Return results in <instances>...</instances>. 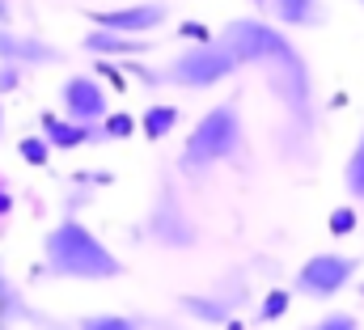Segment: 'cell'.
Listing matches in <instances>:
<instances>
[{
	"label": "cell",
	"mask_w": 364,
	"mask_h": 330,
	"mask_svg": "<svg viewBox=\"0 0 364 330\" xmlns=\"http://www.w3.org/2000/svg\"><path fill=\"white\" fill-rule=\"evenodd\" d=\"M242 68H259L267 73V85L275 89V97L284 102V110L305 123L309 119V106H314V77H309V64L301 60V51L292 47V38L272 26V21H259V17H233L220 34H216Z\"/></svg>",
	"instance_id": "1"
},
{
	"label": "cell",
	"mask_w": 364,
	"mask_h": 330,
	"mask_svg": "<svg viewBox=\"0 0 364 330\" xmlns=\"http://www.w3.org/2000/svg\"><path fill=\"white\" fill-rule=\"evenodd\" d=\"M43 271L51 280H81V284H106L123 275V262L90 225L77 216H64L43 238Z\"/></svg>",
	"instance_id": "2"
},
{
	"label": "cell",
	"mask_w": 364,
	"mask_h": 330,
	"mask_svg": "<svg viewBox=\"0 0 364 330\" xmlns=\"http://www.w3.org/2000/svg\"><path fill=\"white\" fill-rule=\"evenodd\" d=\"M242 144H246V123H242V106H237V97L216 102L212 110L199 115V123H195L191 136L182 140L178 174H186V178H203L212 165L237 157Z\"/></svg>",
	"instance_id": "3"
},
{
	"label": "cell",
	"mask_w": 364,
	"mask_h": 330,
	"mask_svg": "<svg viewBox=\"0 0 364 330\" xmlns=\"http://www.w3.org/2000/svg\"><path fill=\"white\" fill-rule=\"evenodd\" d=\"M237 68V55L220 38H199L195 47H182V55H174L166 68H157V81L170 89H216Z\"/></svg>",
	"instance_id": "4"
},
{
	"label": "cell",
	"mask_w": 364,
	"mask_h": 330,
	"mask_svg": "<svg viewBox=\"0 0 364 330\" xmlns=\"http://www.w3.org/2000/svg\"><path fill=\"white\" fill-rule=\"evenodd\" d=\"M144 238L161 250H195L199 246V225H195L191 208L182 203V195L170 182L157 186V195H153V203L144 212Z\"/></svg>",
	"instance_id": "5"
},
{
	"label": "cell",
	"mask_w": 364,
	"mask_h": 330,
	"mask_svg": "<svg viewBox=\"0 0 364 330\" xmlns=\"http://www.w3.org/2000/svg\"><path fill=\"white\" fill-rule=\"evenodd\" d=\"M360 275V258L343 254V250H326V254H309L296 275H292V292L305 301H335L352 280Z\"/></svg>",
	"instance_id": "6"
},
{
	"label": "cell",
	"mask_w": 364,
	"mask_h": 330,
	"mask_svg": "<svg viewBox=\"0 0 364 330\" xmlns=\"http://www.w3.org/2000/svg\"><path fill=\"white\" fill-rule=\"evenodd\" d=\"M60 106L77 123H102V115L110 110V97H106V85L102 81H93L85 73H73L68 81L60 85Z\"/></svg>",
	"instance_id": "7"
},
{
	"label": "cell",
	"mask_w": 364,
	"mask_h": 330,
	"mask_svg": "<svg viewBox=\"0 0 364 330\" xmlns=\"http://www.w3.org/2000/svg\"><path fill=\"white\" fill-rule=\"evenodd\" d=\"M161 21H170L166 0H136V4H123V9L93 13V26H106V30H119V34H153Z\"/></svg>",
	"instance_id": "8"
},
{
	"label": "cell",
	"mask_w": 364,
	"mask_h": 330,
	"mask_svg": "<svg viewBox=\"0 0 364 330\" xmlns=\"http://www.w3.org/2000/svg\"><path fill=\"white\" fill-rule=\"evenodd\" d=\"M0 60L21 64V68H51V64L64 60V51L55 43L34 38V34H17L13 26H0Z\"/></svg>",
	"instance_id": "9"
},
{
	"label": "cell",
	"mask_w": 364,
	"mask_h": 330,
	"mask_svg": "<svg viewBox=\"0 0 364 330\" xmlns=\"http://www.w3.org/2000/svg\"><path fill=\"white\" fill-rule=\"evenodd\" d=\"M242 301H246V292H220V288H212V292H186V297H178V314L203 322V326H225L237 314Z\"/></svg>",
	"instance_id": "10"
},
{
	"label": "cell",
	"mask_w": 364,
	"mask_h": 330,
	"mask_svg": "<svg viewBox=\"0 0 364 330\" xmlns=\"http://www.w3.org/2000/svg\"><path fill=\"white\" fill-rule=\"evenodd\" d=\"M38 123H43L38 132L47 136V144H51L55 153H73V149H81V144L102 140V127H97V123H77V119H68V115H43Z\"/></svg>",
	"instance_id": "11"
},
{
	"label": "cell",
	"mask_w": 364,
	"mask_h": 330,
	"mask_svg": "<svg viewBox=\"0 0 364 330\" xmlns=\"http://www.w3.org/2000/svg\"><path fill=\"white\" fill-rule=\"evenodd\" d=\"M81 47H85L90 55H119V60H132V55H149V51H153V38H149V34H119V30L93 26L90 34L81 38Z\"/></svg>",
	"instance_id": "12"
},
{
	"label": "cell",
	"mask_w": 364,
	"mask_h": 330,
	"mask_svg": "<svg viewBox=\"0 0 364 330\" xmlns=\"http://www.w3.org/2000/svg\"><path fill=\"white\" fill-rule=\"evenodd\" d=\"M272 17L284 30H314L326 26V0H267Z\"/></svg>",
	"instance_id": "13"
},
{
	"label": "cell",
	"mask_w": 364,
	"mask_h": 330,
	"mask_svg": "<svg viewBox=\"0 0 364 330\" xmlns=\"http://www.w3.org/2000/svg\"><path fill=\"white\" fill-rule=\"evenodd\" d=\"M178 123H182L178 106H170V102H153V106H144V115L136 119V132H144L149 140H166Z\"/></svg>",
	"instance_id": "14"
},
{
	"label": "cell",
	"mask_w": 364,
	"mask_h": 330,
	"mask_svg": "<svg viewBox=\"0 0 364 330\" xmlns=\"http://www.w3.org/2000/svg\"><path fill=\"white\" fill-rule=\"evenodd\" d=\"M343 191L352 195V203H364V127L348 153V161H343Z\"/></svg>",
	"instance_id": "15"
},
{
	"label": "cell",
	"mask_w": 364,
	"mask_h": 330,
	"mask_svg": "<svg viewBox=\"0 0 364 330\" xmlns=\"http://www.w3.org/2000/svg\"><path fill=\"white\" fill-rule=\"evenodd\" d=\"M292 309V288H267V297H263V305H259V322H279L284 314Z\"/></svg>",
	"instance_id": "16"
},
{
	"label": "cell",
	"mask_w": 364,
	"mask_h": 330,
	"mask_svg": "<svg viewBox=\"0 0 364 330\" xmlns=\"http://www.w3.org/2000/svg\"><path fill=\"white\" fill-rule=\"evenodd\" d=\"M51 153H55V149L47 144V136H43V132H38V136H21V140H17V157H21L26 165H47V161H51Z\"/></svg>",
	"instance_id": "17"
},
{
	"label": "cell",
	"mask_w": 364,
	"mask_h": 330,
	"mask_svg": "<svg viewBox=\"0 0 364 330\" xmlns=\"http://www.w3.org/2000/svg\"><path fill=\"white\" fill-rule=\"evenodd\" d=\"M326 225H331L335 238H352V233L360 229V212H356V203H339V208L326 216Z\"/></svg>",
	"instance_id": "18"
},
{
	"label": "cell",
	"mask_w": 364,
	"mask_h": 330,
	"mask_svg": "<svg viewBox=\"0 0 364 330\" xmlns=\"http://www.w3.org/2000/svg\"><path fill=\"white\" fill-rule=\"evenodd\" d=\"M132 132H136V119L127 110H114V115L106 110L102 115V140H127Z\"/></svg>",
	"instance_id": "19"
},
{
	"label": "cell",
	"mask_w": 364,
	"mask_h": 330,
	"mask_svg": "<svg viewBox=\"0 0 364 330\" xmlns=\"http://www.w3.org/2000/svg\"><path fill=\"white\" fill-rule=\"evenodd\" d=\"M4 318H34V314H30V305L17 297V288L0 275V322H4Z\"/></svg>",
	"instance_id": "20"
},
{
	"label": "cell",
	"mask_w": 364,
	"mask_h": 330,
	"mask_svg": "<svg viewBox=\"0 0 364 330\" xmlns=\"http://www.w3.org/2000/svg\"><path fill=\"white\" fill-rule=\"evenodd\" d=\"M81 326L85 330H136L140 322L127 318V314H90V318H81Z\"/></svg>",
	"instance_id": "21"
},
{
	"label": "cell",
	"mask_w": 364,
	"mask_h": 330,
	"mask_svg": "<svg viewBox=\"0 0 364 330\" xmlns=\"http://www.w3.org/2000/svg\"><path fill=\"white\" fill-rule=\"evenodd\" d=\"M356 326H360L356 314H326V318H318V330H356Z\"/></svg>",
	"instance_id": "22"
},
{
	"label": "cell",
	"mask_w": 364,
	"mask_h": 330,
	"mask_svg": "<svg viewBox=\"0 0 364 330\" xmlns=\"http://www.w3.org/2000/svg\"><path fill=\"white\" fill-rule=\"evenodd\" d=\"M21 85V64H4L0 60V93H13Z\"/></svg>",
	"instance_id": "23"
},
{
	"label": "cell",
	"mask_w": 364,
	"mask_h": 330,
	"mask_svg": "<svg viewBox=\"0 0 364 330\" xmlns=\"http://www.w3.org/2000/svg\"><path fill=\"white\" fill-rule=\"evenodd\" d=\"M178 34H186V38H195V43H199V38H212V34H208L203 26H195V21H186V26H178Z\"/></svg>",
	"instance_id": "24"
},
{
	"label": "cell",
	"mask_w": 364,
	"mask_h": 330,
	"mask_svg": "<svg viewBox=\"0 0 364 330\" xmlns=\"http://www.w3.org/2000/svg\"><path fill=\"white\" fill-rule=\"evenodd\" d=\"M9 212H13V191L0 182V216H9Z\"/></svg>",
	"instance_id": "25"
},
{
	"label": "cell",
	"mask_w": 364,
	"mask_h": 330,
	"mask_svg": "<svg viewBox=\"0 0 364 330\" xmlns=\"http://www.w3.org/2000/svg\"><path fill=\"white\" fill-rule=\"evenodd\" d=\"M9 21H13V13H9V4L0 0V26H9Z\"/></svg>",
	"instance_id": "26"
},
{
	"label": "cell",
	"mask_w": 364,
	"mask_h": 330,
	"mask_svg": "<svg viewBox=\"0 0 364 330\" xmlns=\"http://www.w3.org/2000/svg\"><path fill=\"white\" fill-rule=\"evenodd\" d=\"M0 136H4V106H0Z\"/></svg>",
	"instance_id": "27"
},
{
	"label": "cell",
	"mask_w": 364,
	"mask_h": 330,
	"mask_svg": "<svg viewBox=\"0 0 364 330\" xmlns=\"http://www.w3.org/2000/svg\"><path fill=\"white\" fill-rule=\"evenodd\" d=\"M356 4H360V9H364V0H356Z\"/></svg>",
	"instance_id": "28"
},
{
	"label": "cell",
	"mask_w": 364,
	"mask_h": 330,
	"mask_svg": "<svg viewBox=\"0 0 364 330\" xmlns=\"http://www.w3.org/2000/svg\"><path fill=\"white\" fill-rule=\"evenodd\" d=\"M259 4H267V0H259Z\"/></svg>",
	"instance_id": "29"
},
{
	"label": "cell",
	"mask_w": 364,
	"mask_h": 330,
	"mask_svg": "<svg viewBox=\"0 0 364 330\" xmlns=\"http://www.w3.org/2000/svg\"><path fill=\"white\" fill-rule=\"evenodd\" d=\"M360 292H364V288H360Z\"/></svg>",
	"instance_id": "30"
}]
</instances>
